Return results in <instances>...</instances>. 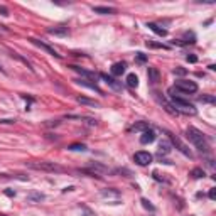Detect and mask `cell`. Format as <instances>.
<instances>
[{"label":"cell","instance_id":"6da1fadb","mask_svg":"<svg viewBox=\"0 0 216 216\" xmlns=\"http://www.w3.org/2000/svg\"><path fill=\"white\" fill-rule=\"evenodd\" d=\"M186 137L193 142V145H194L198 150H201V152H204V154L209 152V145H208L206 137L203 135V132H201V130H198L196 127H187Z\"/></svg>","mask_w":216,"mask_h":216},{"label":"cell","instance_id":"7a4b0ae2","mask_svg":"<svg viewBox=\"0 0 216 216\" xmlns=\"http://www.w3.org/2000/svg\"><path fill=\"white\" fill-rule=\"evenodd\" d=\"M171 93V102H172V105L176 106V111H184V113H191V115H196V108L193 103H189L187 100H184V98L177 96V95H174L172 91L169 89Z\"/></svg>","mask_w":216,"mask_h":216},{"label":"cell","instance_id":"3957f363","mask_svg":"<svg viewBox=\"0 0 216 216\" xmlns=\"http://www.w3.org/2000/svg\"><path fill=\"white\" fill-rule=\"evenodd\" d=\"M27 167L36 171H44V172H64V167L58 165L56 162H49V161H41V162H26Z\"/></svg>","mask_w":216,"mask_h":216},{"label":"cell","instance_id":"277c9868","mask_svg":"<svg viewBox=\"0 0 216 216\" xmlns=\"http://www.w3.org/2000/svg\"><path fill=\"white\" fill-rule=\"evenodd\" d=\"M176 89L181 91V93H186V95H193L198 91V85L194 81L191 80H177L176 81Z\"/></svg>","mask_w":216,"mask_h":216},{"label":"cell","instance_id":"5b68a950","mask_svg":"<svg viewBox=\"0 0 216 216\" xmlns=\"http://www.w3.org/2000/svg\"><path fill=\"white\" fill-rule=\"evenodd\" d=\"M165 135H169V139H171V142H172V145H174L176 149H177L179 152H182L186 157L193 159V152H191L189 149H187V145L184 144V142H182V140L179 139V137H176L174 133H171V132H165Z\"/></svg>","mask_w":216,"mask_h":216},{"label":"cell","instance_id":"8992f818","mask_svg":"<svg viewBox=\"0 0 216 216\" xmlns=\"http://www.w3.org/2000/svg\"><path fill=\"white\" fill-rule=\"evenodd\" d=\"M133 161L139 165H149L152 162V154L145 152V150H139V152H135V155H133Z\"/></svg>","mask_w":216,"mask_h":216},{"label":"cell","instance_id":"52a82bcc","mask_svg":"<svg viewBox=\"0 0 216 216\" xmlns=\"http://www.w3.org/2000/svg\"><path fill=\"white\" fill-rule=\"evenodd\" d=\"M86 169L91 171V172L96 174V176H98V174H110V172H111V171L108 169L105 164H100V162H89Z\"/></svg>","mask_w":216,"mask_h":216},{"label":"cell","instance_id":"ba28073f","mask_svg":"<svg viewBox=\"0 0 216 216\" xmlns=\"http://www.w3.org/2000/svg\"><path fill=\"white\" fill-rule=\"evenodd\" d=\"M100 78H102V80L105 81L111 89H115V91H122V83L117 81L113 76H108V74H105V73H100Z\"/></svg>","mask_w":216,"mask_h":216},{"label":"cell","instance_id":"9c48e42d","mask_svg":"<svg viewBox=\"0 0 216 216\" xmlns=\"http://www.w3.org/2000/svg\"><path fill=\"white\" fill-rule=\"evenodd\" d=\"M29 41H30V42H32V44H36V46H37V47H41V49H44V51H46L47 54L54 56V58H58V59H59V58H61V54H58V51H56V49H52L51 46H47V44L41 42V41H37V39H34V37H30Z\"/></svg>","mask_w":216,"mask_h":216},{"label":"cell","instance_id":"30bf717a","mask_svg":"<svg viewBox=\"0 0 216 216\" xmlns=\"http://www.w3.org/2000/svg\"><path fill=\"white\" fill-rule=\"evenodd\" d=\"M154 140H155V132L154 130H145V132H142V135H140V144H144V145H147V144H152Z\"/></svg>","mask_w":216,"mask_h":216},{"label":"cell","instance_id":"8fae6325","mask_svg":"<svg viewBox=\"0 0 216 216\" xmlns=\"http://www.w3.org/2000/svg\"><path fill=\"white\" fill-rule=\"evenodd\" d=\"M147 78H149V83H150V85H157V83L161 81V73H159L157 68H149Z\"/></svg>","mask_w":216,"mask_h":216},{"label":"cell","instance_id":"7c38bea8","mask_svg":"<svg viewBox=\"0 0 216 216\" xmlns=\"http://www.w3.org/2000/svg\"><path fill=\"white\" fill-rule=\"evenodd\" d=\"M47 34H51V36H61V37H64V36L69 34V29H68V27H64V26L49 27V29H47Z\"/></svg>","mask_w":216,"mask_h":216},{"label":"cell","instance_id":"4fadbf2b","mask_svg":"<svg viewBox=\"0 0 216 216\" xmlns=\"http://www.w3.org/2000/svg\"><path fill=\"white\" fill-rule=\"evenodd\" d=\"M147 27H149L150 30H152L154 34L161 36V37H165V36H167V29H164V27H161V26H157L155 22H149Z\"/></svg>","mask_w":216,"mask_h":216},{"label":"cell","instance_id":"5bb4252c","mask_svg":"<svg viewBox=\"0 0 216 216\" xmlns=\"http://www.w3.org/2000/svg\"><path fill=\"white\" fill-rule=\"evenodd\" d=\"M74 83H78V85H81V86H86V88H89V89H93V91H96L98 95H102V89L98 88V85L96 83H89L88 80H74Z\"/></svg>","mask_w":216,"mask_h":216},{"label":"cell","instance_id":"9a60e30c","mask_svg":"<svg viewBox=\"0 0 216 216\" xmlns=\"http://www.w3.org/2000/svg\"><path fill=\"white\" fill-rule=\"evenodd\" d=\"M95 14H102V15H113L117 14V9H111V7H93Z\"/></svg>","mask_w":216,"mask_h":216},{"label":"cell","instance_id":"2e32d148","mask_svg":"<svg viewBox=\"0 0 216 216\" xmlns=\"http://www.w3.org/2000/svg\"><path fill=\"white\" fill-rule=\"evenodd\" d=\"M125 73V63H115L111 66V74L113 76H122Z\"/></svg>","mask_w":216,"mask_h":216},{"label":"cell","instance_id":"e0dca14e","mask_svg":"<svg viewBox=\"0 0 216 216\" xmlns=\"http://www.w3.org/2000/svg\"><path fill=\"white\" fill-rule=\"evenodd\" d=\"M69 68H71L73 71L80 73L81 76H85V78H89V80H93V78H95V73H91V71H86V69H81L80 66H74V64H73V66H69Z\"/></svg>","mask_w":216,"mask_h":216},{"label":"cell","instance_id":"ac0fdd59","mask_svg":"<svg viewBox=\"0 0 216 216\" xmlns=\"http://www.w3.org/2000/svg\"><path fill=\"white\" fill-rule=\"evenodd\" d=\"M169 152H171V144L167 142V140L161 142V144H159V157H162V155H167Z\"/></svg>","mask_w":216,"mask_h":216},{"label":"cell","instance_id":"d6986e66","mask_svg":"<svg viewBox=\"0 0 216 216\" xmlns=\"http://www.w3.org/2000/svg\"><path fill=\"white\" fill-rule=\"evenodd\" d=\"M76 102L78 103H81V105H88V106H100V103L98 102H95V100H89V98H86V96H78L76 98Z\"/></svg>","mask_w":216,"mask_h":216},{"label":"cell","instance_id":"ffe728a7","mask_svg":"<svg viewBox=\"0 0 216 216\" xmlns=\"http://www.w3.org/2000/svg\"><path fill=\"white\" fill-rule=\"evenodd\" d=\"M127 86L128 88H137L139 86V78H137V74H133V73H130L127 76Z\"/></svg>","mask_w":216,"mask_h":216},{"label":"cell","instance_id":"44dd1931","mask_svg":"<svg viewBox=\"0 0 216 216\" xmlns=\"http://www.w3.org/2000/svg\"><path fill=\"white\" fill-rule=\"evenodd\" d=\"M149 122H137V123H133V127H132V130L133 132H145V130H149Z\"/></svg>","mask_w":216,"mask_h":216},{"label":"cell","instance_id":"7402d4cb","mask_svg":"<svg viewBox=\"0 0 216 216\" xmlns=\"http://www.w3.org/2000/svg\"><path fill=\"white\" fill-rule=\"evenodd\" d=\"M189 176L193 179H201V177H204V176H206V174H204V171L203 169H199V167H196V169H193L189 172Z\"/></svg>","mask_w":216,"mask_h":216},{"label":"cell","instance_id":"603a6c76","mask_svg":"<svg viewBox=\"0 0 216 216\" xmlns=\"http://www.w3.org/2000/svg\"><path fill=\"white\" fill-rule=\"evenodd\" d=\"M44 198H46V196H44L42 193H37V191H34V193L27 194V199H30V201H42Z\"/></svg>","mask_w":216,"mask_h":216},{"label":"cell","instance_id":"cb8c5ba5","mask_svg":"<svg viewBox=\"0 0 216 216\" xmlns=\"http://www.w3.org/2000/svg\"><path fill=\"white\" fill-rule=\"evenodd\" d=\"M199 102H201V103H211V105H214V103H216V98L213 96V95H203V96H199Z\"/></svg>","mask_w":216,"mask_h":216},{"label":"cell","instance_id":"d4e9b609","mask_svg":"<svg viewBox=\"0 0 216 216\" xmlns=\"http://www.w3.org/2000/svg\"><path fill=\"white\" fill-rule=\"evenodd\" d=\"M147 47H152V49H169V46H165L162 42H152V41H147Z\"/></svg>","mask_w":216,"mask_h":216},{"label":"cell","instance_id":"484cf974","mask_svg":"<svg viewBox=\"0 0 216 216\" xmlns=\"http://www.w3.org/2000/svg\"><path fill=\"white\" fill-rule=\"evenodd\" d=\"M86 145L85 144H71V145H68V150H81V152H85L86 150Z\"/></svg>","mask_w":216,"mask_h":216},{"label":"cell","instance_id":"4316f807","mask_svg":"<svg viewBox=\"0 0 216 216\" xmlns=\"http://www.w3.org/2000/svg\"><path fill=\"white\" fill-rule=\"evenodd\" d=\"M120 193L118 191H110V189H103L102 191V196L103 198H110V196H118Z\"/></svg>","mask_w":216,"mask_h":216},{"label":"cell","instance_id":"83f0119b","mask_svg":"<svg viewBox=\"0 0 216 216\" xmlns=\"http://www.w3.org/2000/svg\"><path fill=\"white\" fill-rule=\"evenodd\" d=\"M142 204H144V208H147V209H150V211H154V209H155V208L150 204V201H147L145 198H142Z\"/></svg>","mask_w":216,"mask_h":216},{"label":"cell","instance_id":"f1b7e54d","mask_svg":"<svg viewBox=\"0 0 216 216\" xmlns=\"http://www.w3.org/2000/svg\"><path fill=\"white\" fill-rule=\"evenodd\" d=\"M137 61H139V63H145V61H147V56H145L144 52H137Z\"/></svg>","mask_w":216,"mask_h":216},{"label":"cell","instance_id":"f546056e","mask_svg":"<svg viewBox=\"0 0 216 216\" xmlns=\"http://www.w3.org/2000/svg\"><path fill=\"white\" fill-rule=\"evenodd\" d=\"M174 74H179V76H182V74H186V69H182V68H176V69H174Z\"/></svg>","mask_w":216,"mask_h":216},{"label":"cell","instance_id":"4dcf8cb0","mask_svg":"<svg viewBox=\"0 0 216 216\" xmlns=\"http://www.w3.org/2000/svg\"><path fill=\"white\" fill-rule=\"evenodd\" d=\"M209 199H216V189H209Z\"/></svg>","mask_w":216,"mask_h":216},{"label":"cell","instance_id":"1f68e13d","mask_svg":"<svg viewBox=\"0 0 216 216\" xmlns=\"http://www.w3.org/2000/svg\"><path fill=\"white\" fill-rule=\"evenodd\" d=\"M187 61H189V63H196V61H198V58H196L194 54H189V56H187Z\"/></svg>","mask_w":216,"mask_h":216},{"label":"cell","instance_id":"d6a6232c","mask_svg":"<svg viewBox=\"0 0 216 216\" xmlns=\"http://www.w3.org/2000/svg\"><path fill=\"white\" fill-rule=\"evenodd\" d=\"M0 123H15V120L14 118H2L0 120Z\"/></svg>","mask_w":216,"mask_h":216},{"label":"cell","instance_id":"836d02e7","mask_svg":"<svg viewBox=\"0 0 216 216\" xmlns=\"http://www.w3.org/2000/svg\"><path fill=\"white\" fill-rule=\"evenodd\" d=\"M0 14H2V15H5V17H7V15H9V10L5 9V7H0Z\"/></svg>","mask_w":216,"mask_h":216},{"label":"cell","instance_id":"e575fe53","mask_svg":"<svg viewBox=\"0 0 216 216\" xmlns=\"http://www.w3.org/2000/svg\"><path fill=\"white\" fill-rule=\"evenodd\" d=\"M2 216H4V214H2Z\"/></svg>","mask_w":216,"mask_h":216}]
</instances>
